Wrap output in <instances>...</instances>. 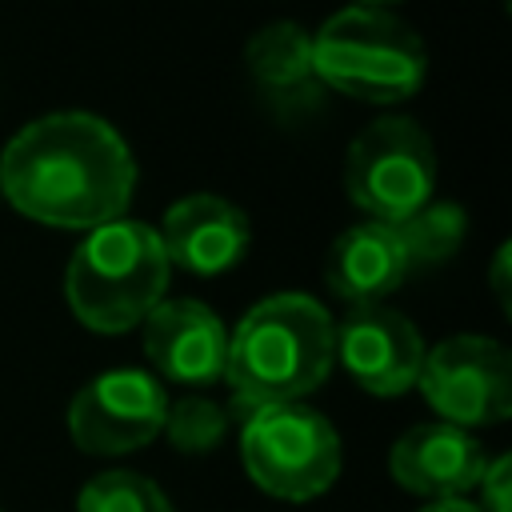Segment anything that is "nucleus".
Here are the masks:
<instances>
[{"label": "nucleus", "mask_w": 512, "mask_h": 512, "mask_svg": "<svg viewBox=\"0 0 512 512\" xmlns=\"http://www.w3.org/2000/svg\"><path fill=\"white\" fill-rule=\"evenodd\" d=\"M136 160L124 136L92 112H48L0 152V196L36 224L92 232L124 216Z\"/></svg>", "instance_id": "1"}, {"label": "nucleus", "mask_w": 512, "mask_h": 512, "mask_svg": "<svg viewBox=\"0 0 512 512\" xmlns=\"http://www.w3.org/2000/svg\"><path fill=\"white\" fill-rule=\"evenodd\" d=\"M336 364V324L308 292L256 300L228 332L224 380L244 408L288 404L316 392Z\"/></svg>", "instance_id": "2"}, {"label": "nucleus", "mask_w": 512, "mask_h": 512, "mask_svg": "<svg viewBox=\"0 0 512 512\" xmlns=\"http://www.w3.org/2000/svg\"><path fill=\"white\" fill-rule=\"evenodd\" d=\"M172 264L152 224L112 220L76 244L64 268V300L72 316L104 336L144 324V316L164 300Z\"/></svg>", "instance_id": "3"}, {"label": "nucleus", "mask_w": 512, "mask_h": 512, "mask_svg": "<svg viewBox=\"0 0 512 512\" xmlns=\"http://www.w3.org/2000/svg\"><path fill=\"white\" fill-rule=\"evenodd\" d=\"M316 80L364 104H400L420 92L428 72L424 40L396 12L340 8L312 32Z\"/></svg>", "instance_id": "4"}, {"label": "nucleus", "mask_w": 512, "mask_h": 512, "mask_svg": "<svg viewBox=\"0 0 512 512\" xmlns=\"http://www.w3.org/2000/svg\"><path fill=\"white\" fill-rule=\"evenodd\" d=\"M240 460L248 480L284 504L324 496L340 476V436L332 420L304 400L248 408L240 428Z\"/></svg>", "instance_id": "5"}, {"label": "nucleus", "mask_w": 512, "mask_h": 512, "mask_svg": "<svg viewBox=\"0 0 512 512\" xmlns=\"http://www.w3.org/2000/svg\"><path fill=\"white\" fill-rule=\"evenodd\" d=\"M344 192L368 220L396 224L436 192V148L412 116L372 120L344 156Z\"/></svg>", "instance_id": "6"}, {"label": "nucleus", "mask_w": 512, "mask_h": 512, "mask_svg": "<svg viewBox=\"0 0 512 512\" xmlns=\"http://www.w3.org/2000/svg\"><path fill=\"white\" fill-rule=\"evenodd\" d=\"M416 388L444 424H500L512 412V356L492 336L460 332L424 352Z\"/></svg>", "instance_id": "7"}, {"label": "nucleus", "mask_w": 512, "mask_h": 512, "mask_svg": "<svg viewBox=\"0 0 512 512\" xmlns=\"http://www.w3.org/2000/svg\"><path fill=\"white\" fill-rule=\"evenodd\" d=\"M168 392L144 368L92 376L68 404V436L88 456H124L152 444L164 428Z\"/></svg>", "instance_id": "8"}, {"label": "nucleus", "mask_w": 512, "mask_h": 512, "mask_svg": "<svg viewBox=\"0 0 512 512\" xmlns=\"http://www.w3.org/2000/svg\"><path fill=\"white\" fill-rule=\"evenodd\" d=\"M424 336L388 304H360L336 324V360L372 396H400L416 388L424 364Z\"/></svg>", "instance_id": "9"}, {"label": "nucleus", "mask_w": 512, "mask_h": 512, "mask_svg": "<svg viewBox=\"0 0 512 512\" xmlns=\"http://www.w3.org/2000/svg\"><path fill=\"white\" fill-rule=\"evenodd\" d=\"M488 468L484 444L456 424L432 420V424H412L408 432L396 436L388 452V472L392 480L412 492L432 500H464V492L476 488V480Z\"/></svg>", "instance_id": "10"}, {"label": "nucleus", "mask_w": 512, "mask_h": 512, "mask_svg": "<svg viewBox=\"0 0 512 512\" xmlns=\"http://www.w3.org/2000/svg\"><path fill=\"white\" fill-rule=\"evenodd\" d=\"M144 356L156 368V380L172 384H216L224 380L228 332L220 316L200 300H160L144 316Z\"/></svg>", "instance_id": "11"}, {"label": "nucleus", "mask_w": 512, "mask_h": 512, "mask_svg": "<svg viewBox=\"0 0 512 512\" xmlns=\"http://www.w3.org/2000/svg\"><path fill=\"white\" fill-rule=\"evenodd\" d=\"M160 244L168 264L192 272V276H220L240 264V256L252 244V224L248 216L216 196V192H192L180 196L160 224Z\"/></svg>", "instance_id": "12"}, {"label": "nucleus", "mask_w": 512, "mask_h": 512, "mask_svg": "<svg viewBox=\"0 0 512 512\" xmlns=\"http://www.w3.org/2000/svg\"><path fill=\"white\" fill-rule=\"evenodd\" d=\"M408 272L412 268L400 236L384 220H360L344 228L324 256V280L332 296H340L348 308L384 304V296H392Z\"/></svg>", "instance_id": "13"}, {"label": "nucleus", "mask_w": 512, "mask_h": 512, "mask_svg": "<svg viewBox=\"0 0 512 512\" xmlns=\"http://www.w3.org/2000/svg\"><path fill=\"white\" fill-rule=\"evenodd\" d=\"M244 68L252 88L284 116L312 108L316 96L324 92L312 68V32L292 20H276L260 28L244 44Z\"/></svg>", "instance_id": "14"}, {"label": "nucleus", "mask_w": 512, "mask_h": 512, "mask_svg": "<svg viewBox=\"0 0 512 512\" xmlns=\"http://www.w3.org/2000/svg\"><path fill=\"white\" fill-rule=\"evenodd\" d=\"M392 228L400 236L408 268H432V264H444L460 252L464 232H468V216L452 200H428L416 212H408L404 220H396Z\"/></svg>", "instance_id": "15"}, {"label": "nucleus", "mask_w": 512, "mask_h": 512, "mask_svg": "<svg viewBox=\"0 0 512 512\" xmlns=\"http://www.w3.org/2000/svg\"><path fill=\"white\" fill-rule=\"evenodd\" d=\"M76 512H176V508L168 504L164 488L152 484L148 476L128 468H108L80 488Z\"/></svg>", "instance_id": "16"}, {"label": "nucleus", "mask_w": 512, "mask_h": 512, "mask_svg": "<svg viewBox=\"0 0 512 512\" xmlns=\"http://www.w3.org/2000/svg\"><path fill=\"white\" fill-rule=\"evenodd\" d=\"M160 432L180 452H212L224 440V432H228V408H220L208 396H184L176 404L168 400Z\"/></svg>", "instance_id": "17"}, {"label": "nucleus", "mask_w": 512, "mask_h": 512, "mask_svg": "<svg viewBox=\"0 0 512 512\" xmlns=\"http://www.w3.org/2000/svg\"><path fill=\"white\" fill-rule=\"evenodd\" d=\"M476 488H480L476 512H512V456L504 452V456L488 460Z\"/></svg>", "instance_id": "18"}, {"label": "nucleus", "mask_w": 512, "mask_h": 512, "mask_svg": "<svg viewBox=\"0 0 512 512\" xmlns=\"http://www.w3.org/2000/svg\"><path fill=\"white\" fill-rule=\"evenodd\" d=\"M504 268H508V244H500L496 256H492V292H496L500 308L508 312V276H504Z\"/></svg>", "instance_id": "19"}, {"label": "nucleus", "mask_w": 512, "mask_h": 512, "mask_svg": "<svg viewBox=\"0 0 512 512\" xmlns=\"http://www.w3.org/2000/svg\"><path fill=\"white\" fill-rule=\"evenodd\" d=\"M420 512H476V504L472 500H432Z\"/></svg>", "instance_id": "20"}, {"label": "nucleus", "mask_w": 512, "mask_h": 512, "mask_svg": "<svg viewBox=\"0 0 512 512\" xmlns=\"http://www.w3.org/2000/svg\"><path fill=\"white\" fill-rule=\"evenodd\" d=\"M392 4H404V0H356V8H380V12H392Z\"/></svg>", "instance_id": "21"}]
</instances>
